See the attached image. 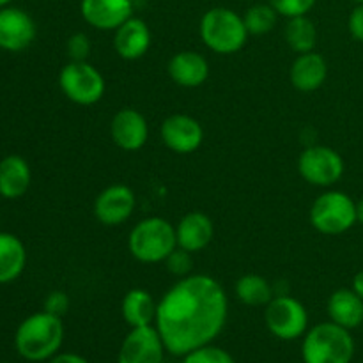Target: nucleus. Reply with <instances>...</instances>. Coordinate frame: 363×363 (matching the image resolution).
<instances>
[{
  "label": "nucleus",
  "instance_id": "nucleus-19",
  "mask_svg": "<svg viewBox=\"0 0 363 363\" xmlns=\"http://www.w3.org/2000/svg\"><path fill=\"white\" fill-rule=\"evenodd\" d=\"M328 77V62L321 53H300L291 64L289 80L294 89L301 92H314L325 85Z\"/></svg>",
  "mask_w": 363,
  "mask_h": 363
},
{
  "label": "nucleus",
  "instance_id": "nucleus-6",
  "mask_svg": "<svg viewBox=\"0 0 363 363\" xmlns=\"http://www.w3.org/2000/svg\"><path fill=\"white\" fill-rule=\"evenodd\" d=\"M308 216L318 233L325 236H339L358 223L357 202L346 191H325L314 201Z\"/></svg>",
  "mask_w": 363,
  "mask_h": 363
},
{
  "label": "nucleus",
  "instance_id": "nucleus-14",
  "mask_svg": "<svg viewBox=\"0 0 363 363\" xmlns=\"http://www.w3.org/2000/svg\"><path fill=\"white\" fill-rule=\"evenodd\" d=\"M110 135L117 147L133 152L145 145L149 138V124L145 117L135 108H121L110 123Z\"/></svg>",
  "mask_w": 363,
  "mask_h": 363
},
{
  "label": "nucleus",
  "instance_id": "nucleus-10",
  "mask_svg": "<svg viewBox=\"0 0 363 363\" xmlns=\"http://www.w3.org/2000/svg\"><path fill=\"white\" fill-rule=\"evenodd\" d=\"M167 347L155 325L131 328L124 337L117 363H163Z\"/></svg>",
  "mask_w": 363,
  "mask_h": 363
},
{
  "label": "nucleus",
  "instance_id": "nucleus-4",
  "mask_svg": "<svg viewBox=\"0 0 363 363\" xmlns=\"http://www.w3.org/2000/svg\"><path fill=\"white\" fill-rule=\"evenodd\" d=\"M202 43L220 55L238 53L248 41V30L243 16L227 7H213L201 18Z\"/></svg>",
  "mask_w": 363,
  "mask_h": 363
},
{
  "label": "nucleus",
  "instance_id": "nucleus-31",
  "mask_svg": "<svg viewBox=\"0 0 363 363\" xmlns=\"http://www.w3.org/2000/svg\"><path fill=\"white\" fill-rule=\"evenodd\" d=\"M69 308V296L64 291H52L45 300V311L62 318Z\"/></svg>",
  "mask_w": 363,
  "mask_h": 363
},
{
  "label": "nucleus",
  "instance_id": "nucleus-25",
  "mask_svg": "<svg viewBox=\"0 0 363 363\" xmlns=\"http://www.w3.org/2000/svg\"><path fill=\"white\" fill-rule=\"evenodd\" d=\"M286 41L294 53L314 52L315 43H318V28L314 21L305 14V16L289 18L286 25Z\"/></svg>",
  "mask_w": 363,
  "mask_h": 363
},
{
  "label": "nucleus",
  "instance_id": "nucleus-38",
  "mask_svg": "<svg viewBox=\"0 0 363 363\" xmlns=\"http://www.w3.org/2000/svg\"><path fill=\"white\" fill-rule=\"evenodd\" d=\"M2 363H11V362H2Z\"/></svg>",
  "mask_w": 363,
  "mask_h": 363
},
{
  "label": "nucleus",
  "instance_id": "nucleus-3",
  "mask_svg": "<svg viewBox=\"0 0 363 363\" xmlns=\"http://www.w3.org/2000/svg\"><path fill=\"white\" fill-rule=\"evenodd\" d=\"M353 357L354 339L351 330L342 328L333 321L319 323L303 335V363H351Z\"/></svg>",
  "mask_w": 363,
  "mask_h": 363
},
{
  "label": "nucleus",
  "instance_id": "nucleus-9",
  "mask_svg": "<svg viewBox=\"0 0 363 363\" xmlns=\"http://www.w3.org/2000/svg\"><path fill=\"white\" fill-rule=\"evenodd\" d=\"M344 170L342 156L328 145H311L298 158V172L314 186H333L344 176Z\"/></svg>",
  "mask_w": 363,
  "mask_h": 363
},
{
  "label": "nucleus",
  "instance_id": "nucleus-1",
  "mask_svg": "<svg viewBox=\"0 0 363 363\" xmlns=\"http://www.w3.org/2000/svg\"><path fill=\"white\" fill-rule=\"evenodd\" d=\"M229 300L222 284L209 275L179 279L158 301L156 330L167 353L181 357L208 346L222 333Z\"/></svg>",
  "mask_w": 363,
  "mask_h": 363
},
{
  "label": "nucleus",
  "instance_id": "nucleus-15",
  "mask_svg": "<svg viewBox=\"0 0 363 363\" xmlns=\"http://www.w3.org/2000/svg\"><path fill=\"white\" fill-rule=\"evenodd\" d=\"M84 20L98 30H116L133 16L131 0H82Z\"/></svg>",
  "mask_w": 363,
  "mask_h": 363
},
{
  "label": "nucleus",
  "instance_id": "nucleus-11",
  "mask_svg": "<svg viewBox=\"0 0 363 363\" xmlns=\"http://www.w3.org/2000/svg\"><path fill=\"white\" fill-rule=\"evenodd\" d=\"M160 135L167 147L177 155L195 152L204 142V130L201 123L186 113H174L162 123Z\"/></svg>",
  "mask_w": 363,
  "mask_h": 363
},
{
  "label": "nucleus",
  "instance_id": "nucleus-26",
  "mask_svg": "<svg viewBox=\"0 0 363 363\" xmlns=\"http://www.w3.org/2000/svg\"><path fill=\"white\" fill-rule=\"evenodd\" d=\"M280 14L272 4H255L245 13L243 20L250 35H264L275 28Z\"/></svg>",
  "mask_w": 363,
  "mask_h": 363
},
{
  "label": "nucleus",
  "instance_id": "nucleus-34",
  "mask_svg": "<svg viewBox=\"0 0 363 363\" xmlns=\"http://www.w3.org/2000/svg\"><path fill=\"white\" fill-rule=\"evenodd\" d=\"M351 289H353L354 293H357L358 296H360L363 300V269H362V272H358L357 275H354L353 286H351Z\"/></svg>",
  "mask_w": 363,
  "mask_h": 363
},
{
  "label": "nucleus",
  "instance_id": "nucleus-13",
  "mask_svg": "<svg viewBox=\"0 0 363 363\" xmlns=\"http://www.w3.org/2000/svg\"><path fill=\"white\" fill-rule=\"evenodd\" d=\"M35 39V23L18 7L0 9V48L6 52H21Z\"/></svg>",
  "mask_w": 363,
  "mask_h": 363
},
{
  "label": "nucleus",
  "instance_id": "nucleus-28",
  "mask_svg": "<svg viewBox=\"0 0 363 363\" xmlns=\"http://www.w3.org/2000/svg\"><path fill=\"white\" fill-rule=\"evenodd\" d=\"M191 252L183 250V248L177 247L169 257L165 259V266L174 277H179V279H184V277L190 275L191 268H194V257H191Z\"/></svg>",
  "mask_w": 363,
  "mask_h": 363
},
{
  "label": "nucleus",
  "instance_id": "nucleus-32",
  "mask_svg": "<svg viewBox=\"0 0 363 363\" xmlns=\"http://www.w3.org/2000/svg\"><path fill=\"white\" fill-rule=\"evenodd\" d=\"M347 30L354 41L363 43V4H357L347 18Z\"/></svg>",
  "mask_w": 363,
  "mask_h": 363
},
{
  "label": "nucleus",
  "instance_id": "nucleus-8",
  "mask_svg": "<svg viewBox=\"0 0 363 363\" xmlns=\"http://www.w3.org/2000/svg\"><path fill=\"white\" fill-rule=\"evenodd\" d=\"M266 328L280 340H296L308 330V312L305 305L289 294L273 296L264 311Z\"/></svg>",
  "mask_w": 363,
  "mask_h": 363
},
{
  "label": "nucleus",
  "instance_id": "nucleus-33",
  "mask_svg": "<svg viewBox=\"0 0 363 363\" xmlns=\"http://www.w3.org/2000/svg\"><path fill=\"white\" fill-rule=\"evenodd\" d=\"M48 363H89L82 354L77 353H57L55 357L50 358Z\"/></svg>",
  "mask_w": 363,
  "mask_h": 363
},
{
  "label": "nucleus",
  "instance_id": "nucleus-22",
  "mask_svg": "<svg viewBox=\"0 0 363 363\" xmlns=\"http://www.w3.org/2000/svg\"><path fill=\"white\" fill-rule=\"evenodd\" d=\"M156 311H158V301H155L149 291L140 289V287L128 291L121 303V314L130 328L155 325Z\"/></svg>",
  "mask_w": 363,
  "mask_h": 363
},
{
  "label": "nucleus",
  "instance_id": "nucleus-2",
  "mask_svg": "<svg viewBox=\"0 0 363 363\" xmlns=\"http://www.w3.org/2000/svg\"><path fill=\"white\" fill-rule=\"evenodd\" d=\"M62 340V318L43 311L28 315L20 323L14 335V347L25 360L48 362L59 353Z\"/></svg>",
  "mask_w": 363,
  "mask_h": 363
},
{
  "label": "nucleus",
  "instance_id": "nucleus-5",
  "mask_svg": "<svg viewBox=\"0 0 363 363\" xmlns=\"http://www.w3.org/2000/svg\"><path fill=\"white\" fill-rule=\"evenodd\" d=\"M128 247L138 262H165V259L177 248L176 227L162 216H149L131 229Z\"/></svg>",
  "mask_w": 363,
  "mask_h": 363
},
{
  "label": "nucleus",
  "instance_id": "nucleus-23",
  "mask_svg": "<svg viewBox=\"0 0 363 363\" xmlns=\"http://www.w3.org/2000/svg\"><path fill=\"white\" fill-rule=\"evenodd\" d=\"M27 250L18 236L0 233V284H11L23 273Z\"/></svg>",
  "mask_w": 363,
  "mask_h": 363
},
{
  "label": "nucleus",
  "instance_id": "nucleus-17",
  "mask_svg": "<svg viewBox=\"0 0 363 363\" xmlns=\"http://www.w3.org/2000/svg\"><path fill=\"white\" fill-rule=\"evenodd\" d=\"M113 48L124 60L140 59L151 48V28L144 20L131 16L119 28H116Z\"/></svg>",
  "mask_w": 363,
  "mask_h": 363
},
{
  "label": "nucleus",
  "instance_id": "nucleus-39",
  "mask_svg": "<svg viewBox=\"0 0 363 363\" xmlns=\"http://www.w3.org/2000/svg\"><path fill=\"white\" fill-rule=\"evenodd\" d=\"M362 330H363V325H362Z\"/></svg>",
  "mask_w": 363,
  "mask_h": 363
},
{
  "label": "nucleus",
  "instance_id": "nucleus-30",
  "mask_svg": "<svg viewBox=\"0 0 363 363\" xmlns=\"http://www.w3.org/2000/svg\"><path fill=\"white\" fill-rule=\"evenodd\" d=\"M67 53L73 60H87L89 53H91V41L85 34L77 32L67 41Z\"/></svg>",
  "mask_w": 363,
  "mask_h": 363
},
{
  "label": "nucleus",
  "instance_id": "nucleus-24",
  "mask_svg": "<svg viewBox=\"0 0 363 363\" xmlns=\"http://www.w3.org/2000/svg\"><path fill=\"white\" fill-rule=\"evenodd\" d=\"M238 300L248 307H266L273 300V287L268 280L257 273L243 275L234 286Z\"/></svg>",
  "mask_w": 363,
  "mask_h": 363
},
{
  "label": "nucleus",
  "instance_id": "nucleus-36",
  "mask_svg": "<svg viewBox=\"0 0 363 363\" xmlns=\"http://www.w3.org/2000/svg\"><path fill=\"white\" fill-rule=\"evenodd\" d=\"M13 0H0V7H7V4H11Z\"/></svg>",
  "mask_w": 363,
  "mask_h": 363
},
{
  "label": "nucleus",
  "instance_id": "nucleus-18",
  "mask_svg": "<svg viewBox=\"0 0 363 363\" xmlns=\"http://www.w3.org/2000/svg\"><path fill=\"white\" fill-rule=\"evenodd\" d=\"M167 71L174 84L186 89L201 87L209 78V64L206 57L191 50L174 53L172 59L169 60Z\"/></svg>",
  "mask_w": 363,
  "mask_h": 363
},
{
  "label": "nucleus",
  "instance_id": "nucleus-27",
  "mask_svg": "<svg viewBox=\"0 0 363 363\" xmlns=\"http://www.w3.org/2000/svg\"><path fill=\"white\" fill-rule=\"evenodd\" d=\"M181 363H236V360L233 358V354L227 353L222 347L208 344V346L197 347V350L184 354Z\"/></svg>",
  "mask_w": 363,
  "mask_h": 363
},
{
  "label": "nucleus",
  "instance_id": "nucleus-29",
  "mask_svg": "<svg viewBox=\"0 0 363 363\" xmlns=\"http://www.w3.org/2000/svg\"><path fill=\"white\" fill-rule=\"evenodd\" d=\"M269 4L275 7L280 16H286L289 20V18L308 14V11L314 7L315 0H269Z\"/></svg>",
  "mask_w": 363,
  "mask_h": 363
},
{
  "label": "nucleus",
  "instance_id": "nucleus-12",
  "mask_svg": "<svg viewBox=\"0 0 363 363\" xmlns=\"http://www.w3.org/2000/svg\"><path fill=\"white\" fill-rule=\"evenodd\" d=\"M137 197L126 184H112L105 188L94 201V216L106 227H117L133 215Z\"/></svg>",
  "mask_w": 363,
  "mask_h": 363
},
{
  "label": "nucleus",
  "instance_id": "nucleus-37",
  "mask_svg": "<svg viewBox=\"0 0 363 363\" xmlns=\"http://www.w3.org/2000/svg\"><path fill=\"white\" fill-rule=\"evenodd\" d=\"M351 2H354V4H363V0H351Z\"/></svg>",
  "mask_w": 363,
  "mask_h": 363
},
{
  "label": "nucleus",
  "instance_id": "nucleus-20",
  "mask_svg": "<svg viewBox=\"0 0 363 363\" xmlns=\"http://www.w3.org/2000/svg\"><path fill=\"white\" fill-rule=\"evenodd\" d=\"M328 315L330 321L342 326L346 330L362 328L363 325V300L353 289H337L328 298Z\"/></svg>",
  "mask_w": 363,
  "mask_h": 363
},
{
  "label": "nucleus",
  "instance_id": "nucleus-7",
  "mask_svg": "<svg viewBox=\"0 0 363 363\" xmlns=\"http://www.w3.org/2000/svg\"><path fill=\"white\" fill-rule=\"evenodd\" d=\"M59 85L69 101L82 106L98 103L106 89L103 74L87 60H71L66 64L60 69Z\"/></svg>",
  "mask_w": 363,
  "mask_h": 363
},
{
  "label": "nucleus",
  "instance_id": "nucleus-35",
  "mask_svg": "<svg viewBox=\"0 0 363 363\" xmlns=\"http://www.w3.org/2000/svg\"><path fill=\"white\" fill-rule=\"evenodd\" d=\"M357 218H358V223H362L363 225V199L357 202Z\"/></svg>",
  "mask_w": 363,
  "mask_h": 363
},
{
  "label": "nucleus",
  "instance_id": "nucleus-21",
  "mask_svg": "<svg viewBox=\"0 0 363 363\" xmlns=\"http://www.w3.org/2000/svg\"><path fill=\"white\" fill-rule=\"evenodd\" d=\"M32 172L21 156L11 155L0 162V195L4 199H20L30 186Z\"/></svg>",
  "mask_w": 363,
  "mask_h": 363
},
{
  "label": "nucleus",
  "instance_id": "nucleus-16",
  "mask_svg": "<svg viewBox=\"0 0 363 363\" xmlns=\"http://www.w3.org/2000/svg\"><path fill=\"white\" fill-rule=\"evenodd\" d=\"M213 236H215L213 220L202 211L186 213L176 225L177 247L191 252V254H197V252L208 248L213 241Z\"/></svg>",
  "mask_w": 363,
  "mask_h": 363
}]
</instances>
